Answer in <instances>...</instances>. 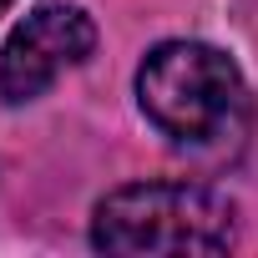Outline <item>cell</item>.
I'll return each instance as SVG.
<instances>
[{"mask_svg": "<svg viewBox=\"0 0 258 258\" xmlns=\"http://www.w3.org/2000/svg\"><path fill=\"white\" fill-rule=\"evenodd\" d=\"M0 11H6V0H0Z\"/></svg>", "mask_w": 258, "mask_h": 258, "instance_id": "obj_4", "label": "cell"}, {"mask_svg": "<svg viewBox=\"0 0 258 258\" xmlns=\"http://www.w3.org/2000/svg\"><path fill=\"white\" fill-rule=\"evenodd\" d=\"M96 46V26L81 6H41L31 11L0 56V96L36 101L61 71L81 66Z\"/></svg>", "mask_w": 258, "mask_h": 258, "instance_id": "obj_3", "label": "cell"}, {"mask_svg": "<svg viewBox=\"0 0 258 258\" xmlns=\"http://www.w3.org/2000/svg\"><path fill=\"white\" fill-rule=\"evenodd\" d=\"M238 238L233 203L198 182H132L96 203L91 243L101 253H223Z\"/></svg>", "mask_w": 258, "mask_h": 258, "instance_id": "obj_2", "label": "cell"}, {"mask_svg": "<svg viewBox=\"0 0 258 258\" xmlns=\"http://www.w3.org/2000/svg\"><path fill=\"white\" fill-rule=\"evenodd\" d=\"M137 101L147 121L177 147H228L248 126L243 71L203 41H162L137 71Z\"/></svg>", "mask_w": 258, "mask_h": 258, "instance_id": "obj_1", "label": "cell"}]
</instances>
